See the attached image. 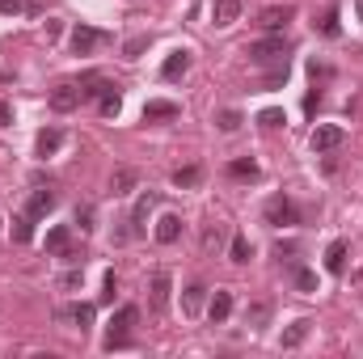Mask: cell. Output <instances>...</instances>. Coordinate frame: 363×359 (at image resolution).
<instances>
[{"instance_id": "1", "label": "cell", "mask_w": 363, "mask_h": 359, "mask_svg": "<svg viewBox=\"0 0 363 359\" xmlns=\"http://www.w3.org/2000/svg\"><path fill=\"white\" fill-rule=\"evenodd\" d=\"M288 51H292V42H288L283 34H271V38H262V42L250 47V59L262 63V68H266V63L275 68V63H288Z\"/></svg>"}, {"instance_id": "2", "label": "cell", "mask_w": 363, "mask_h": 359, "mask_svg": "<svg viewBox=\"0 0 363 359\" xmlns=\"http://www.w3.org/2000/svg\"><path fill=\"white\" fill-rule=\"evenodd\" d=\"M140 322V309L135 305H123L118 313H114V322H110V334H106V351H114V347H127V334H131V326Z\"/></svg>"}, {"instance_id": "3", "label": "cell", "mask_w": 363, "mask_h": 359, "mask_svg": "<svg viewBox=\"0 0 363 359\" xmlns=\"http://www.w3.org/2000/svg\"><path fill=\"white\" fill-rule=\"evenodd\" d=\"M296 17V4H271V8H262L258 13V30H266V34H283V25Z\"/></svg>"}, {"instance_id": "4", "label": "cell", "mask_w": 363, "mask_h": 359, "mask_svg": "<svg viewBox=\"0 0 363 359\" xmlns=\"http://www.w3.org/2000/svg\"><path fill=\"white\" fill-rule=\"evenodd\" d=\"M309 144H313V152H334V148H343V144H347V131H343L338 123H321V127L313 131V140H309Z\"/></svg>"}, {"instance_id": "5", "label": "cell", "mask_w": 363, "mask_h": 359, "mask_svg": "<svg viewBox=\"0 0 363 359\" xmlns=\"http://www.w3.org/2000/svg\"><path fill=\"white\" fill-rule=\"evenodd\" d=\"M68 42H72V55H89V51H97V47L106 42V34H101V30H93V25H76Z\"/></svg>"}, {"instance_id": "6", "label": "cell", "mask_w": 363, "mask_h": 359, "mask_svg": "<svg viewBox=\"0 0 363 359\" xmlns=\"http://www.w3.org/2000/svg\"><path fill=\"white\" fill-rule=\"evenodd\" d=\"M169 292H173V279H169V271H156V275H152V296H148L152 313H165V309H169Z\"/></svg>"}, {"instance_id": "7", "label": "cell", "mask_w": 363, "mask_h": 359, "mask_svg": "<svg viewBox=\"0 0 363 359\" xmlns=\"http://www.w3.org/2000/svg\"><path fill=\"white\" fill-rule=\"evenodd\" d=\"M93 317H97V309H93V305H59V309H55V322H76L80 330H89V326H93Z\"/></svg>"}, {"instance_id": "8", "label": "cell", "mask_w": 363, "mask_h": 359, "mask_svg": "<svg viewBox=\"0 0 363 359\" xmlns=\"http://www.w3.org/2000/svg\"><path fill=\"white\" fill-rule=\"evenodd\" d=\"M266 220L271 224H296V207H292V199H283V195H275L271 203H266Z\"/></svg>"}, {"instance_id": "9", "label": "cell", "mask_w": 363, "mask_h": 359, "mask_svg": "<svg viewBox=\"0 0 363 359\" xmlns=\"http://www.w3.org/2000/svg\"><path fill=\"white\" fill-rule=\"evenodd\" d=\"M76 106H80V85H59V89L51 93V110L68 114V110H76Z\"/></svg>"}, {"instance_id": "10", "label": "cell", "mask_w": 363, "mask_h": 359, "mask_svg": "<svg viewBox=\"0 0 363 359\" xmlns=\"http://www.w3.org/2000/svg\"><path fill=\"white\" fill-rule=\"evenodd\" d=\"M34 148H38V157H55V152L63 148V131H59V127H42L38 140H34Z\"/></svg>"}, {"instance_id": "11", "label": "cell", "mask_w": 363, "mask_h": 359, "mask_svg": "<svg viewBox=\"0 0 363 359\" xmlns=\"http://www.w3.org/2000/svg\"><path fill=\"white\" fill-rule=\"evenodd\" d=\"M190 72V51H173L165 63H161V76L165 80H178V76H186Z\"/></svg>"}, {"instance_id": "12", "label": "cell", "mask_w": 363, "mask_h": 359, "mask_svg": "<svg viewBox=\"0 0 363 359\" xmlns=\"http://www.w3.org/2000/svg\"><path fill=\"white\" fill-rule=\"evenodd\" d=\"M110 89H114V85H110L106 76H97V72H89V76H80V102H85V97H106Z\"/></svg>"}, {"instance_id": "13", "label": "cell", "mask_w": 363, "mask_h": 359, "mask_svg": "<svg viewBox=\"0 0 363 359\" xmlns=\"http://www.w3.org/2000/svg\"><path fill=\"white\" fill-rule=\"evenodd\" d=\"M178 114H182V106H178V102H161V97H156V102H148V106H144V123H156V118H178Z\"/></svg>"}, {"instance_id": "14", "label": "cell", "mask_w": 363, "mask_h": 359, "mask_svg": "<svg viewBox=\"0 0 363 359\" xmlns=\"http://www.w3.org/2000/svg\"><path fill=\"white\" fill-rule=\"evenodd\" d=\"M178 237H182V216H161L156 220V241L161 245H173Z\"/></svg>"}, {"instance_id": "15", "label": "cell", "mask_w": 363, "mask_h": 359, "mask_svg": "<svg viewBox=\"0 0 363 359\" xmlns=\"http://www.w3.org/2000/svg\"><path fill=\"white\" fill-rule=\"evenodd\" d=\"M326 271L330 275H343L347 271V241H330L326 245Z\"/></svg>"}, {"instance_id": "16", "label": "cell", "mask_w": 363, "mask_h": 359, "mask_svg": "<svg viewBox=\"0 0 363 359\" xmlns=\"http://www.w3.org/2000/svg\"><path fill=\"white\" fill-rule=\"evenodd\" d=\"M237 17H241V0H216L211 4V21L216 25H233Z\"/></svg>"}, {"instance_id": "17", "label": "cell", "mask_w": 363, "mask_h": 359, "mask_svg": "<svg viewBox=\"0 0 363 359\" xmlns=\"http://www.w3.org/2000/svg\"><path fill=\"white\" fill-rule=\"evenodd\" d=\"M25 212H30L34 220L51 216V212H55V195H51V190H34V195H30V207H25Z\"/></svg>"}, {"instance_id": "18", "label": "cell", "mask_w": 363, "mask_h": 359, "mask_svg": "<svg viewBox=\"0 0 363 359\" xmlns=\"http://www.w3.org/2000/svg\"><path fill=\"white\" fill-rule=\"evenodd\" d=\"M68 250H72V229H63V224L51 229V233H47V254H59V258H63Z\"/></svg>"}, {"instance_id": "19", "label": "cell", "mask_w": 363, "mask_h": 359, "mask_svg": "<svg viewBox=\"0 0 363 359\" xmlns=\"http://www.w3.org/2000/svg\"><path fill=\"white\" fill-rule=\"evenodd\" d=\"M203 296H207V288H203V284H190V288L182 292V313H186V317H195V313L203 309Z\"/></svg>"}, {"instance_id": "20", "label": "cell", "mask_w": 363, "mask_h": 359, "mask_svg": "<svg viewBox=\"0 0 363 359\" xmlns=\"http://www.w3.org/2000/svg\"><path fill=\"white\" fill-rule=\"evenodd\" d=\"M207 313H211V322H216V326H220V322H228V313H233V292H216Z\"/></svg>"}, {"instance_id": "21", "label": "cell", "mask_w": 363, "mask_h": 359, "mask_svg": "<svg viewBox=\"0 0 363 359\" xmlns=\"http://www.w3.org/2000/svg\"><path fill=\"white\" fill-rule=\"evenodd\" d=\"M30 237H34V216H30V212L13 216V241H17V245H25Z\"/></svg>"}, {"instance_id": "22", "label": "cell", "mask_w": 363, "mask_h": 359, "mask_svg": "<svg viewBox=\"0 0 363 359\" xmlns=\"http://www.w3.org/2000/svg\"><path fill=\"white\" fill-rule=\"evenodd\" d=\"M199 182H203V169H199V165H186V169L173 174V186H178V190H190V186H199Z\"/></svg>"}, {"instance_id": "23", "label": "cell", "mask_w": 363, "mask_h": 359, "mask_svg": "<svg viewBox=\"0 0 363 359\" xmlns=\"http://www.w3.org/2000/svg\"><path fill=\"white\" fill-rule=\"evenodd\" d=\"M304 339H309V322H296V326H288V330H283V351L300 347Z\"/></svg>"}, {"instance_id": "24", "label": "cell", "mask_w": 363, "mask_h": 359, "mask_svg": "<svg viewBox=\"0 0 363 359\" xmlns=\"http://www.w3.org/2000/svg\"><path fill=\"white\" fill-rule=\"evenodd\" d=\"M156 207V195H140V203H135V212H131V224L135 229H144V220H148V212Z\"/></svg>"}, {"instance_id": "25", "label": "cell", "mask_w": 363, "mask_h": 359, "mask_svg": "<svg viewBox=\"0 0 363 359\" xmlns=\"http://www.w3.org/2000/svg\"><path fill=\"white\" fill-rule=\"evenodd\" d=\"M228 254H233V262H250V258H254V245H250V237H233Z\"/></svg>"}, {"instance_id": "26", "label": "cell", "mask_w": 363, "mask_h": 359, "mask_svg": "<svg viewBox=\"0 0 363 359\" xmlns=\"http://www.w3.org/2000/svg\"><path fill=\"white\" fill-rule=\"evenodd\" d=\"M292 279H296V288H300V292H317V275H313L309 267H296V275H292Z\"/></svg>"}, {"instance_id": "27", "label": "cell", "mask_w": 363, "mask_h": 359, "mask_svg": "<svg viewBox=\"0 0 363 359\" xmlns=\"http://www.w3.org/2000/svg\"><path fill=\"white\" fill-rule=\"evenodd\" d=\"M118 110H123V97H118V93H114V89H110V93H106V97H101V114H106V118H114V114H118Z\"/></svg>"}, {"instance_id": "28", "label": "cell", "mask_w": 363, "mask_h": 359, "mask_svg": "<svg viewBox=\"0 0 363 359\" xmlns=\"http://www.w3.org/2000/svg\"><path fill=\"white\" fill-rule=\"evenodd\" d=\"M228 174H233V178H258V165H254V161H233Z\"/></svg>"}, {"instance_id": "29", "label": "cell", "mask_w": 363, "mask_h": 359, "mask_svg": "<svg viewBox=\"0 0 363 359\" xmlns=\"http://www.w3.org/2000/svg\"><path fill=\"white\" fill-rule=\"evenodd\" d=\"M321 34H326V38L338 34V8H326V17H321Z\"/></svg>"}, {"instance_id": "30", "label": "cell", "mask_w": 363, "mask_h": 359, "mask_svg": "<svg viewBox=\"0 0 363 359\" xmlns=\"http://www.w3.org/2000/svg\"><path fill=\"white\" fill-rule=\"evenodd\" d=\"M144 51H148V38H144V34H140V38H131V42L123 47V55H127V59H140Z\"/></svg>"}, {"instance_id": "31", "label": "cell", "mask_w": 363, "mask_h": 359, "mask_svg": "<svg viewBox=\"0 0 363 359\" xmlns=\"http://www.w3.org/2000/svg\"><path fill=\"white\" fill-rule=\"evenodd\" d=\"M258 123H262V127H283V110H275V106H271V110H262V114H258Z\"/></svg>"}, {"instance_id": "32", "label": "cell", "mask_w": 363, "mask_h": 359, "mask_svg": "<svg viewBox=\"0 0 363 359\" xmlns=\"http://www.w3.org/2000/svg\"><path fill=\"white\" fill-rule=\"evenodd\" d=\"M237 127H241V114L237 110H224L220 114V131H237Z\"/></svg>"}, {"instance_id": "33", "label": "cell", "mask_w": 363, "mask_h": 359, "mask_svg": "<svg viewBox=\"0 0 363 359\" xmlns=\"http://www.w3.org/2000/svg\"><path fill=\"white\" fill-rule=\"evenodd\" d=\"M266 317H271V305H254V309H250V317H245V322H250V326H262V322H266Z\"/></svg>"}, {"instance_id": "34", "label": "cell", "mask_w": 363, "mask_h": 359, "mask_svg": "<svg viewBox=\"0 0 363 359\" xmlns=\"http://www.w3.org/2000/svg\"><path fill=\"white\" fill-rule=\"evenodd\" d=\"M25 13V0H0V17H17Z\"/></svg>"}, {"instance_id": "35", "label": "cell", "mask_w": 363, "mask_h": 359, "mask_svg": "<svg viewBox=\"0 0 363 359\" xmlns=\"http://www.w3.org/2000/svg\"><path fill=\"white\" fill-rule=\"evenodd\" d=\"M131 182H135V174H131V169H123V174H114V195H123V190H127Z\"/></svg>"}, {"instance_id": "36", "label": "cell", "mask_w": 363, "mask_h": 359, "mask_svg": "<svg viewBox=\"0 0 363 359\" xmlns=\"http://www.w3.org/2000/svg\"><path fill=\"white\" fill-rule=\"evenodd\" d=\"M59 288H63V292L80 288V271H68V275H59Z\"/></svg>"}, {"instance_id": "37", "label": "cell", "mask_w": 363, "mask_h": 359, "mask_svg": "<svg viewBox=\"0 0 363 359\" xmlns=\"http://www.w3.org/2000/svg\"><path fill=\"white\" fill-rule=\"evenodd\" d=\"M89 220H93V212H89V207H80V212H76V224H80V233H89V229H93Z\"/></svg>"}, {"instance_id": "38", "label": "cell", "mask_w": 363, "mask_h": 359, "mask_svg": "<svg viewBox=\"0 0 363 359\" xmlns=\"http://www.w3.org/2000/svg\"><path fill=\"white\" fill-rule=\"evenodd\" d=\"M13 123V106L8 102H0V127H8Z\"/></svg>"}, {"instance_id": "39", "label": "cell", "mask_w": 363, "mask_h": 359, "mask_svg": "<svg viewBox=\"0 0 363 359\" xmlns=\"http://www.w3.org/2000/svg\"><path fill=\"white\" fill-rule=\"evenodd\" d=\"M355 4H359V17H363V0H355Z\"/></svg>"}]
</instances>
